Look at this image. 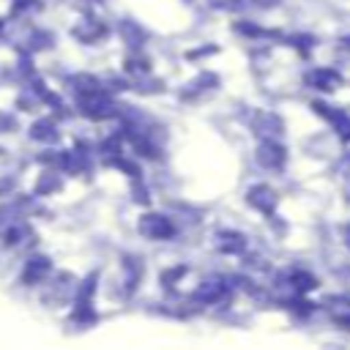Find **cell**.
Listing matches in <instances>:
<instances>
[{
	"mask_svg": "<svg viewBox=\"0 0 350 350\" xmlns=\"http://www.w3.org/2000/svg\"><path fill=\"white\" fill-rule=\"evenodd\" d=\"M139 232L150 241H167V238L175 235V224L164 213H145L139 219Z\"/></svg>",
	"mask_w": 350,
	"mask_h": 350,
	"instance_id": "obj_1",
	"label": "cell"
},
{
	"mask_svg": "<svg viewBox=\"0 0 350 350\" xmlns=\"http://www.w3.org/2000/svg\"><path fill=\"white\" fill-rule=\"evenodd\" d=\"M284 148L276 137H262L260 148H257V161L265 167V170H279L284 164Z\"/></svg>",
	"mask_w": 350,
	"mask_h": 350,
	"instance_id": "obj_2",
	"label": "cell"
},
{
	"mask_svg": "<svg viewBox=\"0 0 350 350\" xmlns=\"http://www.w3.org/2000/svg\"><path fill=\"white\" fill-rule=\"evenodd\" d=\"M246 202H249L252 208H257L260 213L271 216V213L276 211V202H279V197H276V191H273L271 186H265V183H257V186H252V189L246 191Z\"/></svg>",
	"mask_w": 350,
	"mask_h": 350,
	"instance_id": "obj_3",
	"label": "cell"
},
{
	"mask_svg": "<svg viewBox=\"0 0 350 350\" xmlns=\"http://www.w3.org/2000/svg\"><path fill=\"white\" fill-rule=\"evenodd\" d=\"M227 290H230V284H227L224 279H205V282L194 290V301H197V304H205V306H213V304L224 301Z\"/></svg>",
	"mask_w": 350,
	"mask_h": 350,
	"instance_id": "obj_4",
	"label": "cell"
},
{
	"mask_svg": "<svg viewBox=\"0 0 350 350\" xmlns=\"http://www.w3.org/2000/svg\"><path fill=\"white\" fill-rule=\"evenodd\" d=\"M306 85L314 88V90H336L342 85V74L336 68H328V66H320V68H312L306 74Z\"/></svg>",
	"mask_w": 350,
	"mask_h": 350,
	"instance_id": "obj_5",
	"label": "cell"
},
{
	"mask_svg": "<svg viewBox=\"0 0 350 350\" xmlns=\"http://www.w3.org/2000/svg\"><path fill=\"white\" fill-rule=\"evenodd\" d=\"M314 109L334 126V131L339 134V137H345V139H350V115L347 112H342V109H336V107H325V104H314Z\"/></svg>",
	"mask_w": 350,
	"mask_h": 350,
	"instance_id": "obj_6",
	"label": "cell"
},
{
	"mask_svg": "<svg viewBox=\"0 0 350 350\" xmlns=\"http://www.w3.org/2000/svg\"><path fill=\"white\" fill-rule=\"evenodd\" d=\"M216 249L224 254H241L246 249V235L238 230H221L216 235Z\"/></svg>",
	"mask_w": 350,
	"mask_h": 350,
	"instance_id": "obj_7",
	"label": "cell"
},
{
	"mask_svg": "<svg viewBox=\"0 0 350 350\" xmlns=\"http://www.w3.org/2000/svg\"><path fill=\"white\" fill-rule=\"evenodd\" d=\"M284 284L293 290V293H306V290H314L317 287V279L314 273H309L306 268H290L284 273Z\"/></svg>",
	"mask_w": 350,
	"mask_h": 350,
	"instance_id": "obj_8",
	"label": "cell"
},
{
	"mask_svg": "<svg viewBox=\"0 0 350 350\" xmlns=\"http://www.w3.org/2000/svg\"><path fill=\"white\" fill-rule=\"evenodd\" d=\"M216 85H219V77H216V74H211V71H202L197 79H191V82L180 90V98H197V96H202L205 90L216 88Z\"/></svg>",
	"mask_w": 350,
	"mask_h": 350,
	"instance_id": "obj_9",
	"label": "cell"
},
{
	"mask_svg": "<svg viewBox=\"0 0 350 350\" xmlns=\"http://www.w3.org/2000/svg\"><path fill=\"white\" fill-rule=\"evenodd\" d=\"M254 129H257L262 137H279L282 120H279V115L262 109V112H257V118H254Z\"/></svg>",
	"mask_w": 350,
	"mask_h": 350,
	"instance_id": "obj_10",
	"label": "cell"
},
{
	"mask_svg": "<svg viewBox=\"0 0 350 350\" xmlns=\"http://www.w3.org/2000/svg\"><path fill=\"white\" fill-rule=\"evenodd\" d=\"M246 3H254V5H273L276 0H246Z\"/></svg>",
	"mask_w": 350,
	"mask_h": 350,
	"instance_id": "obj_11",
	"label": "cell"
},
{
	"mask_svg": "<svg viewBox=\"0 0 350 350\" xmlns=\"http://www.w3.org/2000/svg\"><path fill=\"white\" fill-rule=\"evenodd\" d=\"M345 235H347V243H350V224L345 227Z\"/></svg>",
	"mask_w": 350,
	"mask_h": 350,
	"instance_id": "obj_12",
	"label": "cell"
}]
</instances>
